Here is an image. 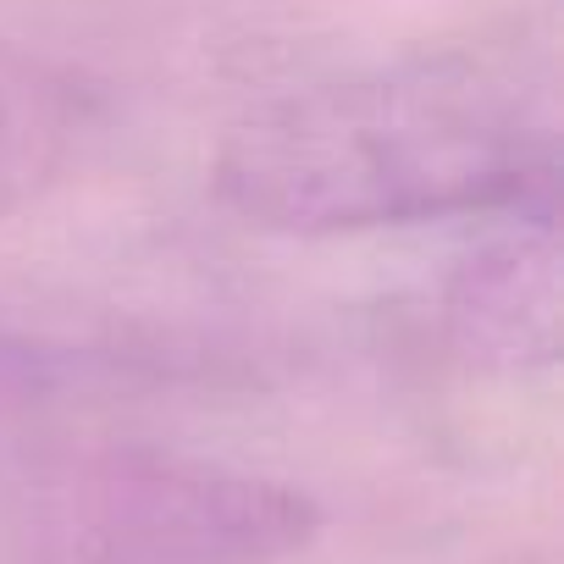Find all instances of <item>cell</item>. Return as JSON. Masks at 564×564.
Here are the masks:
<instances>
[{"label":"cell","instance_id":"2","mask_svg":"<svg viewBox=\"0 0 564 564\" xmlns=\"http://www.w3.org/2000/svg\"><path fill=\"white\" fill-rule=\"evenodd\" d=\"M316 503L271 476L161 448H51L0 465V564H276Z\"/></svg>","mask_w":564,"mask_h":564},{"label":"cell","instance_id":"4","mask_svg":"<svg viewBox=\"0 0 564 564\" xmlns=\"http://www.w3.org/2000/svg\"><path fill=\"white\" fill-rule=\"evenodd\" d=\"M89 133V95L56 62L0 40V216L40 199Z\"/></svg>","mask_w":564,"mask_h":564},{"label":"cell","instance_id":"5","mask_svg":"<svg viewBox=\"0 0 564 564\" xmlns=\"http://www.w3.org/2000/svg\"><path fill=\"white\" fill-rule=\"evenodd\" d=\"M62 388V355L0 327V426L29 415Z\"/></svg>","mask_w":564,"mask_h":564},{"label":"cell","instance_id":"1","mask_svg":"<svg viewBox=\"0 0 564 564\" xmlns=\"http://www.w3.org/2000/svg\"><path fill=\"white\" fill-rule=\"evenodd\" d=\"M547 78L509 51H415L249 106L210 166L265 232H377L553 199Z\"/></svg>","mask_w":564,"mask_h":564},{"label":"cell","instance_id":"3","mask_svg":"<svg viewBox=\"0 0 564 564\" xmlns=\"http://www.w3.org/2000/svg\"><path fill=\"white\" fill-rule=\"evenodd\" d=\"M514 221L476 243L443 294L448 338L465 360L487 371H547L558 360V316H564V249L553 199L509 210Z\"/></svg>","mask_w":564,"mask_h":564}]
</instances>
